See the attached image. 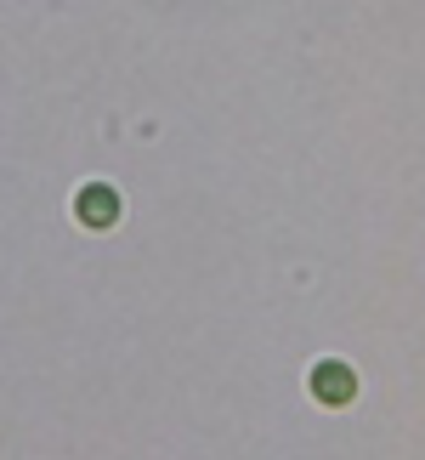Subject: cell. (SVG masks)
Segmentation results:
<instances>
[{
  "label": "cell",
  "instance_id": "7a4b0ae2",
  "mask_svg": "<svg viewBox=\"0 0 425 460\" xmlns=\"http://www.w3.org/2000/svg\"><path fill=\"white\" fill-rule=\"evenodd\" d=\"M114 217H119V193L114 188H102V182L80 188V222L85 227H108Z\"/></svg>",
  "mask_w": 425,
  "mask_h": 460
},
{
  "label": "cell",
  "instance_id": "6da1fadb",
  "mask_svg": "<svg viewBox=\"0 0 425 460\" xmlns=\"http://www.w3.org/2000/svg\"><path fill=\"white\" fill-rule=\"evenodd\" d=\"M312 393L324 403H351V393H358V376H351V364H317L312 369Z\"/></svg>",
  "mask_w": 425,
  "mask_h": 460
}]
</instances>
